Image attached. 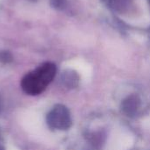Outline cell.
I'll use <instances>...</instances> for the list:
<instances>
[{"label":"cell","mask_w":150,"mask_h":150,"mask_svg":"<svg viewBox=\"0 0 150 150\" xmlns=\"http://www.w3.org/2000/svg\"><path fill=\"white\" fill-rule=\"evenodd\" d=\"M56 69L53 64L41 66L36 71L26 75L21 81V88L31 96L41 94L55 76Z\"/></svg>","instance_id":"1"},{"label":"cell","mask_w":150,"mask_h":150,"mask_svg":"<svg viewBox=\"0 0 150 150\" xmlns=\"http://www.w3.org/2000/svg\"><path fill=\"white\" fill-rule=\"evenodd\" d=\"M47 124L53 130H67L72 120L69 109L62 105H54L47 115Z\"/></svg>","instance_id":"2"},{"label":"cell","mask_w":150,"mask_h":150,"mask_svg":"<svg viewBox=\"0 0 150 150\" xmlns=\"http://www.w3.org/2000/svg\"><path fill=\"white\" fill-rule=\"evenodd\" d=\"M140 99L137 96L132 95L126 98L122 103V110L127 115H134L137 112L140 107Z\"/></svg>","instance_id":"3"},{"label":"cell","mask_w":150,"mask_h":150,"mask_svg":"<svg viewBox=\"0 0 150 150\" xmlns=\"http://www.w3.org/2000/svg\"><path fill=\"white\" fill-rule=\"evenodd\" d=\"M1 107H2V106H1V100H0V110H1Z\"/></svg>","instance_id":"4"}]
</instances>
